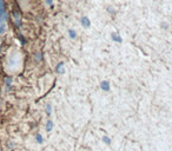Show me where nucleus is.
<instances>
[{"label":"nucleus","instance_id":"nucleus-5","mask_svg":"<svg viewBox=\"0 0 172 151\" xmlns=\"http://www.w3.org/2000/svg\"><path fill=\"white\" fill-rule=\"evenodd\" d=\"M53 127H54V123H53L51 119H48V120L46 122V124H45V130H46V132H52Z\"/></svg>","mask_w":172,"mask_h":151},{"label":"nucleus","instance_id":"nucleus-15","mask_svg":"<svg viewBox=\"0 0 172 151\" xmlns=\"http://www.w3.org/2000/svg\"><path fill=\"white\" fill-rule=\"evenodd\" d=\"M46 5H48V6H53V0H46Z\"/></svg>","mask_w":172,"mask_h":151},{"label":"nucleus","instance_id":"nucleus-6","mask_svg":"<svg viewBox=\"0 0 172 151\" xmlns=\"http://www.w3.org/2000/svg\"><path fill=\"white\" fill-rule=\"evenodd\" d=\"M0 17H5V18H7V14H6V11H5V4H4V0H0Z\"/></svg>","mask_w":172,"mask_h":151},{"label":"nucleus","instance_id":"nucleus-1","mask_svg":"<svg viewBox=\"0 0 172 151\" xmlns=\"http://www.w3.org/2000/svg\"><path fill=\"white\" fill-rule=\"evenodd\" d=\"M54 72L57 74H59V76H63L65 74V72H66V69H65V63L64 62H59L57 64V66H55L54 69Z\"/></svg>","mask_w":172,"mask_h":151},{"label":"nucleus","instance_id":"nucleus-12","mask_svg":"<svg viewBox=\"0 0 172 151\" xmlns=\"http://www.w3.org/2000/svg\"><path fill=\"white\" fill-rule=\"evenodd\" d=\"M169 27H170V25H169L167 21H162V23H160V28H163V30H169Z\"/></svg>","mask_w":172,"mask_h":151},{"label":"nucleus","instance_id":"nucleus-4","mask_svg":"<svg viewBox=\"0 0 172 151\" xmlns=\"http://www.w3.org/2000/svg\"><path fill=\"white\" fill-rule=\"evenodd\" d=\"M80 25H82L84 28H90L91 27V20L89 17H82L80 18Z\"/></svg>","mask_w":172,"mask_h":151},{"label":"nucleus","instance_id":"nucleus-10","mask_svg":"<svg viewBox=\"0 0 172 151\" xmlns=\"http://www.w3.org/2000/svg\"><path fill=\"white\" fill-rule=\"evenodd\" d=\"M36 142L38 143V144H43L44 143V137L41 136V133H36Z\"/></svg>","mask_w":172,"mask_h":151},{"label":"nucleus","instance_id":"nucleus-17","mask_svg":"<svg viewBox=\"0 0 172 151\" xmlns=\"http://www.w3.org/2000/svg\"><path fill=\"white\" fill-rule=\"evenodd\" d=\"M2 106V102H1V100H0V107Z\"/></svg>","mask_w":172,"mask_h":151},{"label":"nucleus","instance_id":"nucleus-13","mask_svg":"<svg viewBox=\"0 0 172 151\" xmlns=\"http://www.w3.org/2000/svg\"><path fill=\"white\" fill-rule=\"evenodd\" d=\"M106 11L109 12L110 14H111V16H114V14H116V9L113 8L112 6H107V8H106Z\"/></svg>","mask_w":172,"mask_h":151},{"label":"nucleus","instance_id":"nucleus-8","mask_svg":"<svg viewBox=\"0 0 172 151\" xmlns=\"http://www.w3.org/2000/svg\"><path fill=\"white\" fill-rule=\"evenodd\" d=\"M67 33H68L70 39H72V40H75V39H77V37H78L77 31H75V30H73V28H70V30L67 31Z\"/></svg>","mask_w":172,"mask_h":151},{"label":"nucleus","instance_id":"nucleus-16","mask_svg":"<svg viewBox=\"0 0 172 151\" xmlns=\"http://www.w3.org/2000/svg\"><path fill=\"white\" fill-rule=\"evenodd\" d=\"M11 81H12V80H11V78H7V79H6V83H7V86H9V85H11Z\"/></svg>","mask_w":172,"mask_h":151},{"label":"nucleus","instance_id":"nucleus-9","mask_svg":"<svg viewBox=\"0 0 172 151\" xmlns=\"http://www.w3.org/2000/svg\"><path fill=\"white\" fill-rule=\"evenodd\" d=\"M101 142L104 143L105 145H107V146H110V145L112 144V141H111V138H110L109 136H106V135L101 136Z\"/></svg>","mask_w":172,"mask_h":151},{"label":"nucleus","instance_id":"nucleus-7","mask_svg":"<svg viewBox=\"0 0 172 151\" xmlns=\"http://www.w3.org/2000/svg\"><path fill=\"white\" fill-rule=\"evenodd\" d=\"M45 112H46V115L48 116V117H51L52 112H53V106H52V104H51V103H47V104L45 105Z\"/></svg>","mask_w":172,"mask_h":151},{"label":"nucleus","instance_id":"nucleus-14","mask_svg":"<svg viewBox=\"0 0 172 151\" xmlns=\"http://www.w3.org/2000/svg\"><path fill=\"white\" fill-rule=\"evenodd\" d=\"M5 31H6V26L5 25H0V34L5 33Z\"/></svg>","mask_w":172,"mask_h":151},{"label":"nucleus","instance_id":"nucleus-11","mask_svg":"<svg viewBox=\"0 0 172 151\" xmlns=\"http://www.w3.org/2000/svg\"><path fill=\"white\" fill-rule=\"evenodd\" d=\"M34 60H36L37 63L41 62V60H43V53H41V52H37V53L34 54Z\"/></svg>","mask_w":172,"mask_h":151},{"label":"nucleus","instance_id":"nucleus-2","mask_svg":"<svg viewBox=\"0 0 172 151\" xmlns=\"http://www.w3.org/2000/svg\"><path fill=\"white\" fill-rule=\"evenodd\" d=\"M99 87L103 92H110V90H111V84H110L109 80H101L99 84Z\"/></svg>","mask_w":172,"mask_h":151},{"label":"nucleus","instance_id":"nucleus-3","mask_svg":"<svg viewBox=\"0 0 172 151\" xmlns=\"http://www.w3.org/2000/svg\"><path fill=\"white\" fill-rule=\"evenodd\" d=\"M110 37H111V40L114 41V43H117V44H123V41H124L121 36H120L119 33H117V32H112V33L110 34Z\"/></svg>","mask_w":172,"mask_h":151}]
</instances>
